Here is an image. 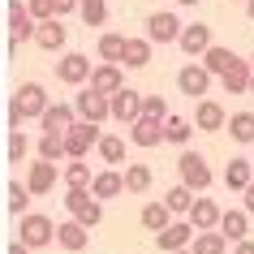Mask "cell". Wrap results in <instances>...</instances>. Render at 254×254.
Listing matches in <instances>:
<instances>
[{
    "instance_id": "obj_8",
    "label": "cell",
    "mask_w": 254,
    "mask_h": 254,
    "mask_svg": "<svg viewBox=\"0 0 254 254\" xmlns=\"http://www.w3.org/2000/svg\"><path fill=\"white\" fill-rule=\"evenodd\" d=\"M194 129H202V134H220V129H228L224 104H215V99H198V104H194Z\"/></svg>"
},
{
    "instance_id": "obj_16",
    "label": "cell",
    "mask_w": 254,
    "mask_h": 254,
    "mask_svg": "<svg viewBox=\"0 0 254 254\" xmlns=\"http://www.w3.org/2000/svg\"><path fill=\"white\" fill-rule=\"evenodd\" d=\"M211 48H215V39H211V26L194 22V26H186V30H181V52H186V56H198V61H202V56L211 52Z\"/></svg>"
},
{
    "instance_id": "obj_34",
    "label": "cell",
    "mask_w": 254,
    "mask_h": 254,
    "mask_svg": "<svg viewBox=\"0 0 254 254\" xmlns=\"http://www.w3.org/2000/svg\"><path fill=\"white\" fill-rule=\"evenodd\" d=\"M39 160H48V164H61V160H69V147H65V138H56V134H43V138H39Z\"/></svg>"
},
{
    "instance_id": "obj_29",
    "label": "cell",
    "mask_w": 254,
    "mask_h": 254,
    "mask_svg": "<svg viewBox=\"0 0 254 254\" xmlns=\"http://www.w3.org/2000/svg\"><path fill=\"white\" fill-rule=\"evenodd\" d=\"M228 138L241 147H254V112H233L228 117Z\"/></svg>"
},
{
    "instance_id": "obj_7",
    "label": "cell",
    "mask_w": 254,
    "mask_h": 254,
    "mask_svg": "<svg viewBox=\"0 0 254 254\" xmlns=\"http://www.w3.org/2000/svg\"><path fill=\"white\" fill-rule=\"evenodd\" d=\"M181 30H186V26H181V17L168 13V9L147 17V39L160 43V48H164V43H181Z\"/></svg>"
},
{
    "instance_id": "obj_23",
    "label": "cell",
    "mask_w": 254,
    "mask_h": 254,
    "mask_svg": "<svg viewBox=\"0 0 254 254\" xmlns=\"http://www.w3.org/2000/svg\"><path fill=\"white\" fill-rule=\"evenodd\" d=\"M138 220H142V228H147V233H155V237H160L164 228H173V224H177L173 211H168V202H147Z\"/></svg>"
},
{
    "instance_id": "obj_20",
    "label": "cell",
    "mask_w": 254,
    "mask_h": 254,
    "mask_svg": "<svg viewBox=\"0 0 254 254\" xmlns=\"http://www.w3.org/2000/svg\"><path fill=\"white\" fill-rule=\"evenodd\" d=\"M220 220H224V211H220V202H215V198H198V202H194V211H190V224L198 228V233H215Z\"/></svg>"
},
{
    "instance_id": "obj_26",
    "label": "cell",
    "mask_w": 254,
    "mask_h": 254,
    "mask_svg": "<svg viewBox=\"0 0 254 254\" xmlns=\"http://www.w3.org/2000/svg\"><path fill=\"white\" fill-rule=\"evenodd\" d=\"M224 186L246 194V190L254 186V164H250V160H228V168H224Z\"/></svg>"
},
{
    "instance_id": "obj_13",
    "label": "cell",
    "mask_w": 254,
    "mask_h": 254,
    "mask_svg": "<svg viewBox=\"0 0 254 254\" xmlns=\"http://www.w3.org/2000/svg\"><path fill=\"white\" fill-rule=\"evenodd\" d=\"M177 91L190 95V99H207V91H211V73H207L202 65H194V61H190V65L177 73Z\"/></svg>"
},
{
    "instance_id": "obj_41",
    "label": "cell",
    "mask_w": 254,
    "mask_h": 254,
    "mask_svg": "<svg viewBox=\"0 0 254 254\" xmlns=\"http://www.w3.org/2000/svg\"><path fill=\"white\" fill-rule=\"evenodd\" d=\"M26 9H30V17H35L39 26L56 17V4H52V0H26Z\"/></svg>"
},
{
    "instance_id": "obj_52",
    "label": "cell",
    "mask_w": 254,
    "mask_h": 254,
    "mask_svg": "<svg viewBox=\"0 0 254 254\" xmlns=\"http://www.w3.org/2000/svg\"><path fill=\"white\" fill-rule=\"evenodd\" d=\"M241 4H250V0H241Z\"/></svg>"
},
{
    "instance_id": "obj_30",
    "label": "cell",
    "mask_w": 254,
    "mask_h": 254,
    "mask_svg": "<svg viewBox=\"0 0 254 254\" xmlns=\"http://www.w3.org/2000/svg\"><path fill=\"white\" fill-rule=\"evenodd\" d=\"M164 202H168V211H173V215H186V220H190V211H194V202H198V198H194V190H190V186H173L168 194H164Z\"/></svg>"
},
{
    "instance_id": "obj_3",
    "label": "cell",
    "mask_w": 254,
    "mask_h": 254,
    "mask_svg": "<svg viewBox=\"0 0 254 254\" xmlns=\"http://www.w3.org/2000/svg\"><path fill=\"white\" fill-rule=\"evenodd\" d=\"M177 173H181V186H190L194 194L211 190V181H215V177H211V164L202 160L198 151H190V147L181 151V155H177Z\"/></svg>"
},
{
    "instance_id": "obj_19",
    "label": "cell",
    "mask_w": 254,
    "mask_h": 254,
    "mask_svg": "<svg viewBox=\"0 0 254 254\" xmlns=\"http://www.w3.org/2000/svg\"><path fill=\"white\" fill-rule=\"evenodd\" d=\"M91 194H95L99 202H104V198H121V194H129V190H125V173H117V168H104V173H95Z\"/></svg>"
},
{
    "instance_id": "obj_2",
    "label": "cell",
    "mask_w": 254,
    "mask_h": 254,
    "mask_svg": "<svg viewBox=\"0 0 254 254\" xmlns=\"http://www.w3.org/2000/svg\"><path fill=\"white\" fill-rule=\"evenodd\" d=\"M65 211H69V220L95 228L99 220H104V202L91 194V186H82V190H65Z\"/></svg>"
},
{
    "instance_id": "obj_27",
    "label": "cell",
    "mask_w": 254,
    "mask_h": 254,
    "mask_svg": "<svg viewBox=\"0 0 254 254\" xmlns=\"http://www.w3.org/2000/svg\"><path fill=\"white\" fill-rule=\"evenodd\" d=\"M65 39H69V30L61 26V17L43 22V26H39V35H35V43H39L43 52H61V48H65Z\"/></svg>"
},
{
    "instance_id": "obj_50",
    "label": "cell",
    "mask_w": 254,
    "mask_h": 254,
    "mask_svg": "<svg viewBox=\"0 0 254 254\" xmlns=\"http://www.w3.org/2000/svg\"><path fill=\"white\" fill-rule=\"evenodd\" d=\"M177 254H194V250H177Z\"/></svg>"
},
{
    "instance_id": "obj_47",
    "label": "cell",
    "mask_w": 254,
    "mask_h": 254,
    "mask_svg": "<svg viewBox=\"0 0 254 254\" xmlns=\"http://www.w3.org/2000/svg\"><path fill=\"white\" fill-rule=\"evenodd\" d=\"M246 17H250V22H254V0H250V4H246Z\"/></svg>"
},
{
    "instance_id": "obj_46",
    "label": "cell",
    "mask_w": 254,
    "mask_h": 254,
    "mask_svg": "<svg viewBox=\"0 0 254 254\" xmlns=\"http://www.w3.org/2000/svg\"><path fill=\"white\" fill-rule=\"evenodd\" d=\"M233 254H254V241H241V246H237Z\"/></svg>"
},
{
    "instance_id": "obj_1",
    "label": "cell",
    "mask_w": 254,
    "mask_h": 254,
    "mask_svg": "<svg viewBox=\"0 0 254 254\" xmlns=\"http://www.w3.org/2000/svg\"><path fill=\"white\" fill-rule=\"evenodd\" d=\"M52 108V99H48V91H43L39 82H22L13 91V104H9V134H17L22 129V121H43V112Z\"/></svg>"
},
{
    "instance_id": "obj_38",
    "label": "cell",
    "mask_w": 254,
    "mask_h": 254,
    "mask_svg": "<svg viewBox=\"0 0 254 254\" xmlns=\"http://www.w3.org/2000/svg\"><path fill=\"white\" fill-rule=\"evenodd\" d=\"M4 194H9V211H13V215H30L26 207H30V198H35V194H30V186L9 181V190H4Z\"/></svg>"
},
{
    "instance_id": "obj_6",
    "label": "cell",
    "mask_w": 254,
    "mask_h": 254,
    "mask_svg": "<svg viewBox=\"0 0 254 254\" xmlns=\"http://www.w3.org/2000/svg\"><path fill=\"white\" fill-rule=\"evenodd\" d=\"M104 142V129L99 125H86V121H78L73 129L65 134V147H69V160H86V151L99 147Z\"/></svg>"
},
{
    "instance_id": "obj_25",
    "label": "cell",
    "mask_w": 254,
    "mask_h": 254,
    "mask_svg": "<svg viewBox=\"0 0 254 254\" xmlns=\"http://www.w3.org/2000/svg\"><path fill=\"white\" fill-rule=\"evenodd\" d=\"M220 233H224L233 246L250 241V237H246V233H250V211H224V220H220Z\"/></svg>"
},
{
    "instance_id": "obj_33",
    "label": "cell",
    "mask_w": 254,
    "mask_h": 254,
    "mask_svg": "<svg viewBox=\"0 0 254 254\" xmlns=\"http://www.w3.org/2000/svg\"><path fill=\"white\" fill-rule=\"evenodd\" d=\"M190 134H194V121H186V117H168V125H164V138H168L173 147H181V151H186Z\"/></svg>"
},
{
    "instance_id": "obj_45",
    "label": "cell",
    "mask_w": 254,
    "mask_h": 254,
    "mask_svg": "<svg viewBox=\"0 0 254 254\" xmlns=\"http://www.w3.org/2000/svg\"><path fill=\"white\" fill-rule=\"evenodd\" d=\"M9 254H30V246H22V241H13V246H9Z\"/></svg>"
},
{
    "instance_id": "obj_18",
    "label": "cell",
    "mask_w": 254,
    "mask_h": 254,
    "mask_svg": "<svg viewBox=\"0 0 254 254\" xmlns=\"http://www.w3.org/2000/svg\"><path fill=\"white\" fill-rule=\"evenodd\" d=\"M86 241H91V228H86V224H78V220L56 224V246H61V250L78 254V250H86Z\"/></svg>"
},
{
    "instance_id": "obj_35",
    "label": "cell",
    "mask_w": 254,
    "mask_h": 254,
    "mask_svg": "<svg viewBox=\"0 0 254 254\" xmlns=\"http://www.w3.org/2000/svg\"><path fill=\"white\" fill-rule=\"evenodd\" d=\"M190 250H194V254H224L228 250V237L220 233V228H215V233H198Z\"/></svg>"
},
{
    "instance_id": "obj_37",
    "label": "cell",
    "mask_w": 254,
    "mask_h": 254,
    "mask_svg": "<svg viewBox=\"0 0 254 254\" xmlns=\"http://www.w3.org/2000/svg\"><path fill=\"white\" fill-rule=\"evenodd\" d=\"M95 177H91V164L86 160H69L65 164V186L69 190H82V186H91Z\"/></svg>"
},
{
    "instance_id": "obj_43",
    "label": "cell",
    "mask_w": 254,
    "mask_h": 254,
    "mask_svg": "<svg viewBox=\"0 0 254 254\" xmlns=\"http://www.w3.org/2000/svg\"><path fill=\"white\" fill-rule=\"evenodd\" d=\"M56 4V17H65V13H73V9H82V0H52Z\"/></svg>"
},
{
    "instance_id": "obj_44",
    "label": "cell",
    "mask_w": 254,
    "mask_h": 254,
    "mask_svg": "<svg viewBox=\"0 0 254 254\" xmlns=\"http://www.w3.org/2000/svg\"><path fill=\"white\" fill-rule=\"evenodd\" d=\"M241 211H250V215H254V186L246 190V207H241Z\"/></svg>"
},
{
    "instance_id": "obj_28",
    "label": "cell",
    "mask_w": 254,
    "mask_h": 254,
    "mask_svg": "<svg viewBox=\"0 0 254 254\" xmlns=\"http://www.w3.org/2000/svg\"><path fill=\"white\" fill-rule=\"evenodd\" d=\"M151 39H125V56H121V65L125 69H147L151 65Z\"/></svg>"
},
{
    "instance_id": "obj_4",
    "label": "cell",
    "mask_w": 254,
    "mask_h": 254,
    "mask_svg": "<svg viewBox=\"0 0 254 254\" xmlns=\"http://www.w3.org/2000/svg\"><path fill=\"white\" fill-rule=\"evenodd\" d=\"M17 241H22V246H30V250H43V246H52V241H56V224L48 220V215L30 211V215H22Z\"/></svg>"
},
{
    "instance_id": "obj_49",
    "label": "cell",
    "mask_w": 254,
    "mask_h": 254,
    "mask_svg": "<svg viewBox=\"0 0 254 254\" xmlns=\"http://www.w3.org/2000/svg\"><path fill=\"white\" fill-rule=\"evenodd\" d=\"M82 4H99V0H82Z\"/></svg>"
},
{
    "instance_id": "obj_10",
    "label": "cell",
    "mask_w": 254,
    "mask_h": 254,
    "mask_svg": "<svg viewBox=\"0 0 254 254\" xmlns=\"http://www.w3.org/2000/svg\"><path fill=\"white\" fill-rule=\"evenodd\" d=\"M91 61H86V56L82 52H65L61 56V61H56V78L65 82V86H82V82H91Z\"/></svg>"
},
{
    "instance_id": "obj_40",
    "label": "cell",
    "mask_w": 254,
    "mask_h": 254,
    "mask_svg": "<svg viewBox=\"0 0 254 254\" xmlns=\"http://www.w3.org/2000/svg\"><path fill=\"white\" fill-rule=\"evenodd\" d=\"M78 13H82L86 26H104V22H108V4H104V0H99V4H82Z\"/></svg>"
},
{
    "instance_id": "obj_9",
    "label": "cell",
    "mask_w": 254,
    "mask_h": 254,
    "mask_svg": "<svg viewBox=\"0 0 254 254\" xmlns=\"http://www.w3.org/2000/svg\"><path fill=\"white\" fill-rule=\"evenodd\" d=\"M194 237H198V228L190 224V220H177L173 228H164L160 237H155V250H164V254H177V250H190V246H194Z\"/></svg>"
},
{
    "instance_id": "obj_39",
    "label": "cell",
    "mask_w": 254,
    "mask_h": 254,
    "mask_svg": "<svg viewBox=\"0 0 254 254\" xmlns=\"http://www.w3.org/2000/svg\"><path fill=\"white\" fill-rule=\"evenodd\" d=\"M142 117L168 121V99H164V95H147V99H142Z\"/></svg>"
},
{
    "instance_id": "obj_24",
    "label": "cell",
    "mask_w": 254,
    "mask_h": 254,
    "mask_svg": "<svg viewBox=\"0 0 254 254\" xmlns=\"http://www.w3.org/2000/svg\"><path fill=\"white\" fill-rule=\"evenodd\" d=\"M198 65L207 69V73H211V78H224L228 69L237 65V52H233V48H220V43H215V48H211V52H207V56H202Z\"/></svg>"
},
{
    "instance_id": "obj_17",
    "label": "cell",
    "mask_w": 254,
    "mask_h": 254,
    "mask_svg": "<svg viewBox=\"0 0 254 254\" xmlns=\"http://www.w3.org/2000/svg\"><path fill=\"white\" fill-rule=\"evenodd\" d=\"M164 125H168V121H151V117L134 121V125H129V142H134V147H160V142H168V138H164Z\"/></svg>"
},
{
    "instance_id": "obj_32",
    "label": "cell",
    "mask_w": 254,
    "mask_h": 254,
    "mask_svg": "<svg viewBox=\"0 0 254 254\" xmlns=\"http://www.w3.org/2000/svg\"><path fill=\"white\" fill-rule=\"evenodd\" d=\"M125 39H129V35H112V30L99 35V61H104V65H121V56H125Z\"/></svg>"
},
{
    "instance_id": "obj_51",
    "label": "cell",
    "mask_w": 254,
    "mask_h": 254,
    "mask_svg": "<svg viewBox=\"0 0 254 254\" xmlns=\"http://www.w3.org/2000/svg\"><path fill=\"white\" fill-rule=\"evenodd\" d=\"M250 69H254V56H250Z\"/></svg>"
},
{
    "instance_id": "obj_36",
    "label": "cell",
    "mask_w": 254,
    "mask_h": 254,
    "mask_svg": "<svg viewBox=\"0 0 254 254\" xmlns=\"http://www.w3.org/2000/svg\"><path fill=\"white\" fill-rule=\"evenodd\" d=\"M99 160L104 164H129L125 160V138H117V134H104V142H99Z\"/></svg>"
},
{
    "instance_id": "obj_22",
    "label": "cell",
    "mask_w": 254,
    "mask_h": 254,
    "mask_svg": "<svg viewBox=\"0 0 254 254\" xmlns=\"http://www.w3.org/2000/svg\"><path fill=\"white\" fill-rule=\"evenodd\" d=\"M250 82H254L250 61H241V56H237V65H233V69L224 73V78H220V86H224L228 95H250Z\"/></svg>"
},
{
    "instance_id": "obj_42",
    "label": "cell",
    "mask_w": 254,
    "mask_h": 254,
    "mask_svg": "<svg viewBox=\"0 0 254 254\" xmlns=\"http://www.w3.org/2000/svg\"><path fill=\"white\" fill-rule=\"evenodd\" d=\"M26 151H30V142H26V134L17 129V134H9V164H22L26 160Z\"/></svg>"
},
{
    "instance_id": "obj_48",
    "label": "cell",
    "mask_w": 254,
    "mask_h": 254,
    "mask_svg": "<svg viewBox=\"0 0 254 254\" xmlns=\"http://www.w3.org/2000/svg\"><path fill=\"white\" fill-rule=\"evenodd\" d=\"M177 4H186V9H194V4H198V0H177Z\"/></svg>"
},
{
    "instance_id": "obj_15",
    "label": "cell",
    "mask_w": 254,
    "mask_h": 254,
    "mask_svg": "<svg viewBox=\"0 0 254 254\" xmlns=\"http://www.w3.org/2000/svg\"><path fill=\"white\" fill-rule=\"evenodd\" d=\"M43 134H56V138H65L69 129H73V125H78V108L73 104H52L48 108V112H43Z\"/></svg>"
},
{
    "instance_id": "obj_12",
    "label": "cell",
    "mask_w": 254,
    "mask_h": 254,
    "mask_svg": "<svg viewBox=\"0 0 254 254\" xmlns=\"http://www.w3.org/2000/svg\"><path fill=\"white\" fill-rule=\"evenodd\" d=\"M142 99H147V95L134 91V86H125L121 95H112V121H121V125L142 121Z\"/></svg>"
},
{
    "instance_id": "obj_11",
    "label": "cell",
    "mask_w": 254,
    "mask_h": 254,
    "mask_svg": "<svg viewBox=\"0 0 254 254\" xmlns=\"http://www.w3.org/2000/svg\"><path fill=\"white\" fill-rule=\"evenodd\" d=\"M39 35V22L30 17V9L22 4V0H9V39L13 43H26Z\"/></svg>"
},
{
    "instance_id": "obj_14",
    "label": "cell",
    "mask_w": 254,
    "mask_h": 254,
    "mask_svg": "<svg viewBox=\"0 0 254 254\" xmlns=\"http://www.w3.org/2000/svg\"><path fill=\"white\" fill-rule=\"evenodd\" d=\"M95 95H104V99H112V95L125 91V73H121V65H95L91 82H86Z\"/></svg>"
},
{
    "instance_id": "obj_21",
    "label": "cell",
    "mask_w": 254,
    "mask_h": 254,
    "mask_svg": "<svg viewBox=\"0 0 254 254\" xmlns=\"http://www.w3.org/2000/svg\"><path fill=\"white\" fill-rule=\"evenodd\" d=\"M26 186H30V194H52V190H56V164L35 160L26 168Z\"/></svg>"
},
{
    "instance_id": "obj_31",
    "label": "cell",
    "mask_w": 254,
    "mask_h": 254,
    "mask_svg": "<svg viewBox=\"0 0 254 254\" xmlns=\"http://www.w3.org/2000/svg\"><path fill=\"white\" fill-rule=\"evenodd\" d=\"M151 181H155V173H151L147 164H125V190L129 194H147Z\"/></svg>"
},
{
    "instance_id": "obj_5",
    "label": "cell",
    "mask_w": 254,
    "mask_h": 254,
    "mask_svg": "<svg viewBox=\"0 0 254 254\" xmlns=\"http://www.w3.org/2000/svg\"><path fill=\"white\" fill-rule=\"evenodd\" d=\"M73 108H78V121H86V125H104V121H112V99L95 95L91 86H86L82 95H73Z\"/></svg>"
}]
</instances>
